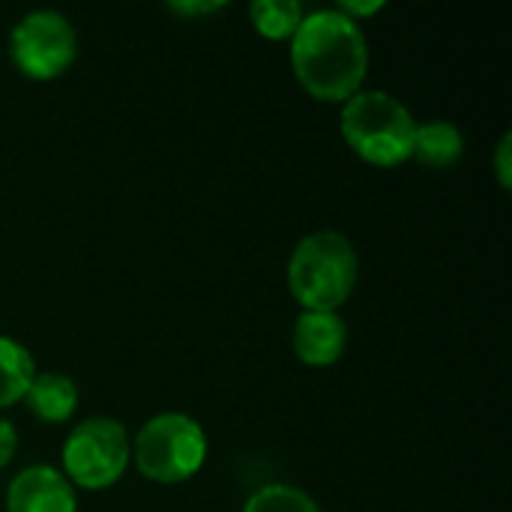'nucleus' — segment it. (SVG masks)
<instances>
[{
	"label": "nucleus",
	"mask_w": 512,
	"mask_h": 512,
	"mask_svg": "<svg viewBox=\"0 0 512 512\" xmlns=\"http://www.w3.org/2000/svg\"><path fill=\"white\" fill-rule=\"evenodd\" d=\"M291 69L318 102H348L363 90L369 72V39L363 27L336 6L306 12L291 36Z\"/></svg>",
	"instance_id": "f257e3e1"
},
{
	"label": "nucleus",
	"mask_w": 512,
	"mask_h": 512,
	"mask_svg": "<svg viewBox=\"0 0 512 512\" xmlns=\"http://www.w3.org/2000/svg\"><path fill=\"white\" fill-rule=\"evenodd\" d=\"M285 279L303 312H336L357 288L360 255L342 231H312L294 246Z\"/></svg>",
	"instance_id": "f03ea898"
},
{
	"label": "nucleus",
	"mask_w": 512,
	"mask_h": 512,
	"mask_svg": "<svg viewBox=\"0 0 512 512\" xmlns=\"http://www.w3.org/2000/svg\"><path fill=\"white\" fill-rule=\"evenodd\" d=\"M339 129L345 144L369 165L396 168L411 159L417 120L405 102L387 90L363 87L342 105Z\"/></svg>",
	"instance_id": "7ed1b4c3"
},
{
	"label": "nucleus",
	"mask_w": 512,
	"mask_h": 512,
	"mask_svg": "<svg viewBox=\"0 0 512 512\" xmlns=\"http://www.w3.org/2000/svg\"><path fill=\"white\" fill-rule=\"evenodd\" d=\"M207 432L183 411L150 417L132 438V462L150 483L177 486L192 480L207 462Z\"/></svg>",
	"instance_id": "20e7f679"
},
{
	"label": "nucleus",
	"mask_w": 512,
	"mask_h": 512,
	"mask_svg": "<svg viewBox=\"0 0 512 512\" xmlns=\"http://www.w3.org/2000/svg\"><path fill=\"white\" fill-rule=\"evenodd\" d=\"M132 462V441L120 420L87 417L63 441L60 465L63 477L84 492L111 489Z\"/></svg>",
	"instance_id": "39448f33"
},
{
	"label": "nucleus",
	"mask_w": 512,
	"mask_h": 512,
	"mask_svg": "<svg viewBox=\"0 0 512 512\" xmlns=\"http://www.w3.org/2000/svg\"><path fill=\"white\" fill-rule=\"evenodd\" d=\"M9 57L24 78L54 81L78 57V33L57 9H33L21 15L9 33Z\"/></svg>",
	"instance_id": "423d86ee"
},
{
	"label": "nucleus",
	"mask_w": 512,
	"mask_h": 512,
	"mask_svg": "<svg viewBox=\"0 0 512 512\" xmlns=\"http://www.w3.org/2000/svg\"><path fill=\"white\" fill-rule=\"evenodd\" d=\"M6 512H78V495L57 468L30 465L12 477Z\"/></svg>",
	"instance_id": "0eeeda50"
},
{
	"label": "nucleus",
	"mask_w": 512,
	"mask_h": 512,
	"mask_svg": "<svg viewBox=\"0 0 512 512\" xmlns=\"http://www.w3.org/2000/svg\"><path fill=\"white\" fill-rule=\"evenodd\" d=\"M291 345L300 363L327 369L339 363L348 348V324L339 312H303L294 321Z\"/></svg>",
	"instance_id": "6e6552de"
},
{
	"label": "nucleus",
	"mask_w": 512,
	"mask_h": 512,
	"mask_svg": "<svg viewBox=\"0 0 512 512\" xmlns=\"http://www.w3.org/2000/svg\"><path fill=\"white\" fill-rule=\"evenodd\" d=\"M21 402L39 423L57 426L78 411V387L63 372H36Z\"/></svg>",
	"instance_id": "1a4fd4ad"
},
{
	"label": "nucleus",
	"mask_w": 512,
	"mask_h": 512,
	"mask_svg": "<svg viewBox=\"0 0 512 512\" xmlns=\"http://www.w3.org/2000/svg\"><path fill=\"white\" fill-rule=\"evenodd\" d=\"M465 156V135L450 120H426L417 123L411 159L426 168H453Z\"/></svg>",
	"instance_id": "9d476101"
},
{
	"label": "nucleus",
	"mask_w": 512,
	"mask_h": 512,
	"mask_svg": "<svg viewBox=\"0 0 512 512\" xmlns=\"http://www.w3.org/2000/svg\"><path fill=\"white\" fill-rule=\"evenodd\" d=\"M33 378H36L33 354L21 342L0 336V411L21 402Z\"/></svg>",
	"instance_id": "9b49d317"
},
{
	"label": "nucleus",
	"mask_w": 512,
	"mask_h": 512,
	"mask_svg": "<svg viewBox=\"0 0 512 512\" xmlns=\"http://www.w3.org/2000/svg\"><path fill=\"white\" fill-rule=\"evenodd\" d=\"M252 27L264 39H291L306 18L300 0H255L249 6Z\"/></svg>",
	"instance_id": "f8f14e48"
},
{
	"label": "nucleus",
	"mask_w": 512,
	"mask_h": 512,
	"mask_svg": "<svg viewBox=\"0 0 512 512\" xmlns=\"http://www.w3.org/2000/svg\"><path fill=\"white\" fill-rule=\"evenodd\" d=\"M240 512H321L315 498L288 483H270L252 492Z\"/></svg>",
	"instance_id": "ddd939ff"
},
{
	"label": "nucleus",
	"mask_w": 512,
	"mask_h": 512,
	"mask_svg": "<svg viewBox=\"0 0 512 512\" xmlns=\"http://www.w3.org/2000/svg\"><path fill=\"white\" fill-rule=\"evenodd\" d=\"M495 174H498L501 189H510L512 186V132H504V135H501V141H498V150H495Z\"/></svg>",
	"instance_id": "4468645a"
},
{
	"label": "nucleus",
	"mask_w": 512,
	"mask_h": 512,
	"mask_svg": "<svg viewBox=\"0 0 512 512\" xmlns=\"http://www.w3.org/2000/svg\"><path fill=\"white\" fill-rule=\"evenodd\" d=\"M15 453H18V432L6 417H0V471L15 459Z\"/></svg>",
	"instance_id": "2eb2a0df"
},
{
	"label": "nucleus",
	"mask_w": 512,
	"mask_h": 512,
	"mask_svg": "<svg viewBox=\"0 0 512 512\" xmlns=\"http://www.w3.org/2000/svg\"><path fill=\"white\" fill-rule=\"evenodd\" d=\"M336 9H339L345 18H351V21H357V24H360V18H369V15H375L378 9H384V0H372V3H354V0H342Z\"/></svg>",
	"instance_id": "dca6fc26"
},
{
	"label": "nucleus",
	"mask_w": 512,
	"mask_h": 512,
	"mask_svg": "<svg viewBox=\"0 0 512 512\" xmlns=\"http://www.w3.org/2000/svg\"><path fill=\"white\" fill-rule=\"evenodd\" d=\"M225 3H168L171 12L177 15H210L216 9H222Z\"/></svg>",
	"instance_id": "f3484780"
}]
</instances>
